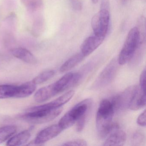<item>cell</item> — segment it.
<instances>
[{
    "instance_id": "obj_20",
    "label": "cell",
    "mask_w": 146,
    "mask_h": 146,
    "mask_svg": "<svg viewBox=\"0 0 146 146\" xmlns=\"http://www.w3.org/2000/svg\"><path fill=\"white\" fill-rule=\"evenodd\" d=\"M17 127L14 125H7L0 128V143L7 141L17 132Z\"/></svg>"
},
{
    "instance_id": "obj_28",
    "label": "cell",
    "mask_w": 146,
    "mask_h": 146,
    "mask_svg": "<svg viewBox=\"0 0 146 146\" xmlns=\"http://www.w3.org/2000/svg\"><path fill=\"white\" fill-rule=\"evenodd\" d=\"M137 123L141 126H146V110H144L137 119Z\"/></svg>"
},
{
    "instance_id": "obj_4",
    "label": "cell",
    "mask_w": 146,
    "mask_h": 146,
    "mask_svg": "<svg viewBox=\"0 0 146 146\" xmlns=\"http://www.w3.org/2000/svg\"><path fill=\"white\" fill-rule=\"evenodd\" d=\"M90 99H86L78 103L62 117L58 124L63 130L71 127L83 115L88 114L91 105Z\"/></svg>"
},
{
    "instance_id": "obj_22",
    "label": "cell",
    "mask_w": 146,
    "mask_h": 146,
    "mask_svg": "<svg viewBox=\"0 0 146 146\" xmlns=\"http://www.w3.org/2000/svg\"><path fill=\"white\" fill-rule=\"evenodd\" d=\"M44 29V21L41 17L36 19L32 25L31 33L35 37L40 35Z\"/></svg>"
},
{
    "instance_id": "obj_29",
    "label": "cell",
    "mask_w": 146,
    "mask_h": 146,
    "mask_svg": "<svg viewBox=\"0 0 146 146\" xmlns=\"http://www.w3.org/2000/svg\"><path fill=\"white\" fill-rule=\"evenodd\" d=\"M71 5L76 11H80L82 10V4L79 0H70Z\"/></svg>"
},
{
    "instance_id": "obj_26",
    "label": "cell",
    "mask_w": 146,
    "mask_h": 146,
    "mask_svg": "<svg viewBox=\"0 0 146 146\" xmlns=\"http://www.w3.org/2000/svg\"><path fill=\"white\" fill-rule=\"evenodd\" d=\"M87 114H85L82 116L76 122V129L77 131L78 132H81L83 129L86 123V119H87Z\"/></svg>"
},
{
    "instance_id": "obj_19",
    "label": "cell",
    "mask_w": 146,
    "mask_h": 146,
    "mask_svg": "<svg viewBox=\"0 0 146 146\" xmlns=\"http://www.w3.org/2000/svg\"><path fill=\"white\" fill-rule=\"evenodd\" d=\"M75 94L74 90H71L66 92L63 95L60 96L56 100L51 102L47 103L48 106L52 109L58 108L62 107L63 105L67 103L72 99Z\"/></svg>"
},
{
    "instance_id": "obj_5",
    "label": "cell",
    "mask_w": 146,
    "mask_h": 146,
    "mask_svg": "<svg viewBox=\"0 0 146 146\" xmlns=\"http://www.w3.org/2000/svg\"><path fill=\"white\" fill-rule=\"evenodd\" d=\"M110 19V10L100 8L91 20L94 35L105 38L108 32Z\"/></svg>"
},
{
    "instance_id": "obj_18",
    "label": "cell",
    "mask_w": 146,
    "mask_h": 146,
    "mask_svg": "<svg viewBox=\"0 0 146 146\" xmlns=\"http://www.w3.org/2000/svg\"><path fill=\"white\" fill-rule=\"evenodd\" d=\"M18 85L12 84L0 85V99L16 98Z\"/></svg>"
},
{
    "instance_id": "obj_15",
    "label": "cell",
    "mask_w": 146,
    "mask_h": 146,
    "mask_svg": "<svg viewBox=\"0 0 146 146\" xmlns=\"http://www.w3.org/2000/svg\"><path fill=\"white\" fill-rule=\"evenodd\" d=\"M31 136L30 131L28 130L23 131L16 135L11 137L7 142V146H20L26 143Z\"/></svg>"
},
{
    "instance_id": "obj_21",
    "label": "cell",
    "mask_w": 146,
    "mask_h": 146,
    "mask_svg": "<svg viewBox=\"0 0 146 146\" xmlns=\"http://www.w3.org/2000/svg\"><path fill=\"white\" fill-rule=\"evenodd\" d=\"M55 72L52 70L45 71L37 75L32 81L36 85L41 84L52 78Z\"/></svg>"
},
{
    "instance_id": "obj_24",
    "label": "cell",
    "mask_w": 146,
    "mask_h": 146,
    "mask_svg": "<svg viewBox=\"0 0 146 146\" xmlns=\"http://www.w3.org/2000/svg\"><path fill=\"white\" fill-rule=\"evenodd\" d=\"M144 135L141 131H136L132 135L131 143L133 146H139L143 142Z\"/></svg>"
},
{
    "instance_id": "obj_12",
    "label": "cell",
    "mask_w": 146,
    "mask_h": 146,
    "mask_svg": "<svg viewBox=\"0 0 146 146\" xmlns=\"http://www.w3.org/2000/svg\"><path fill=\"white\" fill-rule=\"evenodd\" d=\"M11 52L13 56L25 63L30 64H35L37 63V59L34 54L26 48H13L11 50Z\"/></svg>"
},
{
    "instance_id": "obj_23",
    "label": "cell",
    "mask_w": 146,
    "mask_h": 146,
    "mask_svg": "<svg viewBox=\"0 0 146 146\" xmlns=\"http://www.w3.org/2000/svg\"><path fill=\"white\" fill-rule=\"evenodd\" d=\"M21 1L28 10L32 11L39 10L43 5L42 0H21Z\"/></svg>"
},
{
    "instance_id": "obj_1",
    "label": "cell",
    "mask_w": 146,
    "mask_h": 146,
    "mask_svg": "<svg viewBox=\"0 0 146 146\" xmlns=\"http://www.w3.org/2000/svg\"><path fill=\"white\" fill-rule=\"evenodd\" d=\"M114 111L111 100L106 99L100 103L96 113V127L101 138H106L113 130L119 127L112 122Z\"/></svg>"
},
{
    "instance_id": "obj_13",
    "label": "cell",
    "mask_w": 146,
    "mask_h": 146,
    "mask_svg": "<svg viewBox=\"0 0 146 146\" xmlns=\"http://www.w3.org/2000/svg\"><path fill=\"white\" fill-rule=\"evenodd\" d=\"M56 94L52 84L37 90L34 95V99L36 102L42 103L48 100Z\"/></svg>"
},
{
    "instance_id": "obj_14",
    "label": "cell",
    "mask_w": 146,
    "mask_h": 146,
    "mask_svg": "<svg viewBox=\"0 0 146 146\" xmlns=\"http://www.w3.org/2000/svg\"><path fill=\"white\" fill-rule=\"evenodd\" d=\"M146 92L138 87L130 103L129 108L132 110H137L146 105Z\"/></svg>"
},
{
    "instance_id": "obj_9",
    "label": "cell",
    "mask_w": 146,
    "mask_h": 146,
    "mask_svg": "<svg viewBox=\"0 0 146 146\" xmlns=\"http://www.w3.org/2000/svg\"><path fill=\"white\" fill-rule=\"evenodd\" d=\"M63 131L58 124L48 126L37 134L34 140V143L36 145H41L56 137Z\"/></svg>"
},
{
    "instance_id": "obj_8",
    "label": "cell",
    "mask_w": 146,
    "mask_h": 146,
    "mask_svg": "<svg viewBox=\"0 0 146 146\" xmlns=\"http://www.w3.org/2000/svg\"><path fill=\"white\" fill-rule=\"evenodd\" d=\"M138 86H130L127 88L121 94L116 96L111 100L115 109H126L129 108L130 103L134 96Z\"/></svg>"
},
{
    "instance_id": "obj_7",
    "label": "cell",
    "mask_w": 146,
    "mask_h": 146,
    "mask_svg": "<svg viewBox=\"0 0 146 146\" xmlns=\"http://www.w3.org/2000/svg\"><path fill=\"white\" fill-rule=\"evenodd\" d=\"M82 74L79 72H69L63 76L56 82L53 83L54 87L56 94L77 84L82 78Z\"/></svg>"
},
{
    "instance_id": "obj_10",
    "label": "cell",
    "mask_w": 146,
    "mask_h": 146,
    "mask_svg": "<svg viewBox=\"0 0 146 146\" xmlns=\"http://www.w3.org/2000/svg\"><path fill=\"white\" fill-rule=\"evenodd\" d=\"M104 39L94 35L89 36L82 44L81 52L84 57L88 56L102 44Z\"/></svg>"
},
{
    "instance_id": "obj_16",
    "label": "cell",
    "mask_w": 146,
    "mask_h": 146,
    "mask_svg": "<svg viewBox=\"0 0 146 146\" xmlns=\"http://www.w3.org/2000/svg\"><path fill=\"white\" fill-rule=\"evenodd\" d=\"M36 85L32 81L27 82L18 85L17 98H23L28 97L33 94L36 90Z\"/></svg>"
},
{
    "instance_id": "obj_3",
    "label": "cell",
    "mask_w": 146,
    "mask_h": 146,
    "mask_svg": "<svg viewBox=\"0 0 146 146\" xmlns=\"http://www.w3.org/2000/svg\"><path fill=\"white\" fill-rule=\"evenodd\" d=\"M62 110V107L48 110L36 106L28 109L27 113L21 117L31 123H44L53 120L61 113Z\"/></svg>"
},
{
    "instance_id": "obj_6",
    "label": "cell",
    "mask_w": 146,
    "mask_h": 146,
    "mask_svg": "<svg viewBox=\"0 0 146 146\" xmlns=\"http://www.w3.org/2000/svg\"><path fill=\"white\" fill-rule=\"evenodd\" d=\"M118 64L117 60L115 59L111 60L95 81L93 86L94 89L102 88L111 82L117 73Z\"/></svg>"
},
{
    "instance_id": "obj_2",
    "label": "cell",
    "mask_w": 146,
    "mask_h": 146,
    "mask_svg": "<svg viewBox=\"0 0 146 146\" xmlns=\"http://www.w3.org/2000/svg\"><path fill=\"white\" fill-rule=\"evenodd\" d=\"M145 41L146 36L140 35L137 27L131 29L127 35L119 53L117 60L118 64L123 65L129 62L140 43Z\"/></svg>"
},
{
    "instance_id": "obj_25",
    "label": "cell",
    "mask_w": 146,
    "mask_h": 146,
    "mask_svg": "<svg viewBox=\"0 0 146 146\" xmlns=\"http://www.w3.org/2000/svg\"><path fill=\"white\" fill-rule=\"evenodd\" d=\"M87 145L88 144H87V142L83 139L72 140V141L66 142L62 144L63 146H87Z\"/></svg>"
},
{
    "instance_id": "obj_27",
    "label": "cell",
    "mask_w": 146,
    "mask_h": 146,
    "mask_svg": "<svg viewBox=\"0 0 146 146\" xmlns=\"http://www.w3.org/2000/svg\"><path fill=\"white\" fill-rule=\"evenodd\" d=\"M140 88L143 91L146 92V69L142 72L140 76Z\"/></svg>"
},
{
    "instance_id": "obj_17",
    "label": "cell",
    "mask_w": 146,
    "mask_h": 146,
    "mask_svg": "<svg viewBox=\"0 0 146 146\" xmlns=\"http://www.w3.org/2000/svg\"><path fill=\"white\" fill-rule=\"evenodd\" d=\"M84 58L85 57L81 52L76 54L70 58L62 65L60 69V72L63 73L71 70L81 62Z\"/></svg>"
},
{
    "instance_id": "obj_30",
    "label": "cell",
    "mask_w": 146,
    "mask_h": 146,
    "mask_svg": "<svg viewBox=\"0 0 146 146\" xmlns=\"http://www.w3.org/2000/svg\"><path fill=\"white\" fill-rule=\"evenodd\" d=\"M92 3L94 4H96L99 1V0H91Z\"/></svg>"
},
{
    "instance_id": "obj_11",
    "label": "cell",
    "mask_w": 146,
    "mask_h": 146,
    "mask_svg": "<svg viewBox=\"0 0 146 146\" xmlns=\"http://www.w3.org/2000/svg\"><path fill=\"white\" fill-rule=\"evenodd\" d=\"M107 137L103 146H123L126 141V134L119 129V126L113 130Z\"/></svg>"
}]
</instances>
